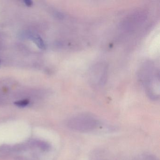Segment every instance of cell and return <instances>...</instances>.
Wrapping results in <instances>:
<instances>
[{"instance_id":"1","label":"cell","mask_w":160,"mask_h":160,"mask_svg":"<svg viewBox=\"0 0 160 160\" xmlns=\"http://www.w3.org/2000/svg\"><path fill=\"white\" fill-rule=\"evenodd\" d=\"M100 125V121L96 117L86 114L73 116L67 122V126L70 129L80 132H89L95 131Z\"/></svg>"},{"instance_id":"2","label":"cell","mask_w":160,"mask_h":160,"mask_svg":"<svg viewBox=\"0 0 160 160\" xmlns=\"http://www.w3.org/2000/svg\"><path fill=\"white\" fill-rule=\"evenodd\" d=\"M30 37L40 49H44L45 48V45L44 42L41 36L37 34H30Z\"/></svg>"},{"instance_id":"3","label":"cell","mask_w":160,"mask_h":160,"mask_svg":"<svg viewBox=\"0 0 160 160\" xmlns=\"http://www.w3.org/2000/svg\"><path fill=\"white\" fill-rule=\"evenodd\" d=\"M12 152V147L8 145H2L0 146V156L5 157Z\"/></svg>"},{"instance_id":"4","label":"cell","mask_w":160,"mask_h":160,"mask_svg":"<svg viewBox=\"0 0 160 160\" xmlns=\"http://www.w3.org/2000/svg\"><path fill=\"white\" fill-rule=\"evenodd\" d=\"M30 103L29 100L28 99H23V100H18L15 102L14 104L16 106L18 107L23 108L27 106Z\"/></svg>"},{"instance_id":"5","label":"cell","mask_w":160,"mask_h":160,"mask_svg":"<svg viewBox=\"0 0 160 160\" xmlns=\"http://www.w3.org/2000/svg\"><path fill=\"white\" fill-rule=\"evenodd\" d=\"M141 160H158L156 159V157L152 155H145L141 157Z\"/></svg>"},{"instance_id":"6","label":"cell","mask_w":160,"mask_h":160,"mask_svg":"<svg viewBox=\"0 0 160 160\" xmlns=\"http://www.w3.org/2000/svg\"><path fill=\"white\" fill-rule=\"evenodd\" d=\"M24 2L25 5L28 7H31L33 5V2L31 0H25Z\"/></svg>"},{"instance_id":"7","label":"cell","mask_w":160,"mask_h":160,"mask_svg":"<svg viewBox=\"0 0 160 160\" xmlns=\"http://www.w3.org/2000/svg\"><path fill=\"white\" fill-rule=\"evenodd\" d=\"M0 64H1V60H0Z\"/></svg>"}]
</instances>
